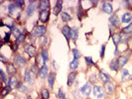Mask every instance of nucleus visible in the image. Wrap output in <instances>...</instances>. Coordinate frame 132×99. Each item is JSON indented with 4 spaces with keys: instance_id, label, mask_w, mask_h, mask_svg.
<instances>
[{
    "instance_id": "f257e3e1",
    "label": "nucleus",
    "mask_w": 132,
    "mask_h": 99,
    "mask_svg": "<svg viewBox=\"0 0 132 99\" xmlns=\"http://www.w3.org/2000/svg\"><path fill=\"white\" fill-rule=\"evenodd\" d=\"M92 94L94 95V97H96L97 99H102L104 97V91L102 86L100 85H94L92 87Z\"/></svg>"
},
{
    "instance_id": "f03ea898",
    "label": "nucleus",
    "mask_w": 132,
    "mask_h": 99,
    "mask_svg": "<svg viewBox=\"0 0 132 99\" xmlns=\"http://www.w3.org/2000/svg\"><path fill=\"white\" fill-rule=\"evenodd\" d=\"M47 32V28L45 26H36L33 30V35L36 36V37H44V35L46 34Z\"/></svg>"
},
{
    "instance_id": "7ed1b4c3",
    "label": "nucleus",
    "mask_w": 132,
    "mask_h": 99,
    "mask_svg": "<svg viewBox=\"0 0 132 99\" xmlns=\"http://www.w3.org/2000/svg\"><path fill=\"white\" fill-rule=\"evenodd\" d=\"M101 9L102 11L105 13V14H108V15H112L113 13V7H112V4L108 1H104L102 2V6H101Z\"/></svg>"
},
{
    "instance_id": "20e7f679",
    "label": "nucleus",
    "mask_w": 132,
    "mask_h": 99,
    "mask_svg": "<svg viewBox=\"0 0 132 99\" xmlns=\"http://www.w3.org/2000/svg\"><path fill=\"white\" fill-rule=\"evenodd\" d=\"M26 62H27V60L24 56H20V54L15 56V58H14V64H15L16 66H18L19 68H23V66L26 64Z\"/></svg>"
},
{
    "instance_id": "39448f33",
    "label": "nucleus",
    "mask_w": 132,
    "mask_h": 99,
    "mask_svg": "<svg viewBox=\"0 0 132 99\" xmlns=\"http://www.w3.org/2000/svg\"><path fill=\"white\" fill-rule=\"evenodd\" d=\"M49 74H50V72H49V66H48L47 64H43V66L40 68V72H39L40 78H41V79L48 78Z\"/></svg>"
},
{
    "instance_id": "423d86ee",
    "label": "nucleus",
    "mask_w": 132,
    "mask_h": 99,
    "mask_svg": "<svg viewBox=\"0 0 132 99\" xmlns=\"http://www.w3.org/2000/svg\"><path fill=\"white\" fill-rule=\"evenodd\" d=\"M50 17V12L49 10H45V11H40L39 12V20L42 23H47Z\"/></svg>"
},
{
    "instance_id": "0eeeda50",
    "label": "nucleus",
    "mask_w": 132,
    "mask_h": 99,
    "mask_svg": "<svg viewBox=\"0 0 132 99\" xmlns=\"http://www.w3.org/2000/svg\"><path fill=\"white\" fill-rule=\"evenodd\" d=\"M62 34L65 36L66 40L69 42V40L71 39V34H72V28L69 25H65L62 28Z\"/></svg>"
},
{
    "instance_id": "6e6552de",
    "label": "nucleus",
    "mask_w": 132,
    "mask_h": 99,
    "mask_svg": "<svg viewBox=\"0 0 132 99\" xmlns=\"http://www.w3.org/2000/svg\"><path fill=\"white\" fill-rule=\"evenodd\" d=\"M78 72H71L69 75H68V81H67V84H68V86L69 87H71L73 84H74V82H75V80H76V78H77V76H78Z\"/></svg>"
},
{
    "instance_id": "1a4fd4ad",
    "label": "nucleus",
    "mask_w": 132,
    "mask_h": 99,
    "mask_svg": "<svg viewBox=\"0 0 132 99\" xmlns=\"http://www.w3.org/2000/svg\"><path fill=\"white\" fill-rule=\"evenodd\" d=\"M62 9H63V1L59 0L56 2L55 6H54V9H53V13L55 16H58L59 14L62 13Z\"/></svg>"
},
{
    "instance_id": "9d476101",
    "label": "nucleus",
    "mask_w": 132,
    "mask_h": 99,
    "mask_svg": "<svg viewBox=\"0 0 132 99\" xmlns=\"http://www.w3.org/2000/svg\"><path fill=\"white\" fill-rule=\"evenodd\" d=\"M108 21H109V23H110V24L112 25L113 27H115V28H118V27L120 26L119 18H118V16H117L116 14H112V15L109 17Z\"/></svg>"
},
{
    "instance_id": "9b49d317",
    "label": "nucleus",
    "mask_w": 132,
    "mask_h": 99,
    "mask_svg": "<svg viewBox=\"0 0 132 99\" xmlns=\"http://www.w3.org/2000/svg\"><path fill=\"white\" fill-rule=\"evenodd\" d=\"M91 86L89 85V83H85L82 87H80V92L82 95H85V96H89V94L91 93Z\"/></svg>"
},
{
    "instance_id": "f8f14e48",
    "label": "nucleus",
    "mask_w": 132,
    "mask_h": 99,
    "mask_svg": "<svg viewBox=\"0 0 132 99\" xmlns=\"http://www.w3.org/2000/svg\"><path fill=\"white\" fill-rule=\"evenodd\" d=\"M56 77H57V74L54 72H51L48 75V85H49L50 89H53L55 81H56Z\"/></svg>"
},
{
    "instance_id": "ddd939ff",
    "label": "nucleus",
    "mask_w": 132,
    "mask_h": 99,
    "mask_svg": "<svg viewBox=\"0 0 132 99\" xmlns=\"http://www.w3.org/2000/svg\"><path fill=\"white\" fill-rule=\"evenodd\" d=\"M114 84L111 82V81H109V82H107L104 84V90H105L106 94H108V95H112L113 93H114Z\"/></svg>"
},
{
    "instance_id": "4468645a",
    "label": "nucleus",
    "mask_w": 132,
    "mask_h": 99,
    "mask_svg": "<svg viewBox=\"0 0 132 99\" xmlns=\"http://www.w3.org/2000/svg\"><path fill=\"white\" fill-rule=\"evenodd\" d=\"M24 50H25V52L28 54L30 56H36V52H37L36 48H35L33 45H27V46H25Z\"/></svg>"
},
{
    "instance_id": "2eb2a0df",
    "label": "nucleus",
    "mask_w": 132,
    "mask_h": 99,
    "mask_svg": "<svg viewBox=\"0 0 132 99\" xmlns=\"http://www.w3.org/2000/svg\"><path fill=\"white\" fill-rule=\"evenodd\" d=\"M35 1H29V5L27 6L26 8V12H27V15L30 17V16H32L33 15V13H34V11H35V8H36V6H35Z\"/></svg>"
},
{
    "instance_id": "dca6fc26",
    "label": "nucleus",
    "mask_w": 132,
    "mask_h": 99,
    "mask_svg": "<svg viewBox=\"0 0 132 99\" xmlns=\"http://www.w3.org/2000/svg\"><path fill=\"white\" fill-rule=\"evenodd\" d=\"M24 81L29 84H33V82H34L30 70H25V72H24Z\"/></svg>"
},
{
    "instance_id": "f3484780",
    "label": "nucleus",
    "mask_w": 132,
    "mask_h": 99,
    "mask_svg": "<svg viewBox=\"0 0 132 99\" xmlns=\"http://www.w3.org/2000/svg\"><path fill=\"white\" fill-rule=\"evenodd\" d=\"M18 84H19V81H18V79H17V77H16L15 75H14V76H11V77L9 78L8 85H9L11 88H17Z\"/></svg>"
},
{
    "instance_id": "a211bd4d",
    "label": "nucleus",
    "mask_w": 132,
    "mask_h": 99,
    "mask_svg": "<svg viewBox=\"0 0 132 99\" xmlns=\"http://www.w3.org/2000/svg\"><path fill=\"white\" fill-rule=\"evenodd\" d=\"M49 5H50V2L49 1H46V0H42L39 2V10L40 11H45V10H49Z\"/></svg>"
},
{
    "instance_id": "6ab92c4d",
    "label": "nucleus",
    "mask_w": 132,
    "mask_h": 99,
    "mask_svg": "<svg viewBox=\"0 0 132 99\" xmlns=\"http://www.w3.org/2000/svg\"><path fill=\"white\" fill-rule=\"evenodd\" d=\"M98 77H99V79H100V80H101L104 84L110 81V75H109V74H107L106 72H102V70L99 72Z\"/></svg>"
},
{
    "instance_id": "aec40b11",
    "label": "nucleus",
    "mask_w": 132,
    "mask_h": 99,
    "mask_svg": "<svg viewBox=\"0 0 132 99\" xmlns=\"http://www.w3.org/2000/svg\"><path fill=\"white\" fill-rule=\"evenodd\" d=\"M6 70H7V74L12 75V76H14V74L17 72V70L13 64H6Z\"/></svg>"
},
{
    "instance_id": "412c9836",
    "label": "nucleus",
    "mask_w": 132,
    "mask_h": 99,
    "mask_svg": "<svg viewBox=\"0 0 132 99\" xmlns=\"http://www.w3.org/2000/svg\"><path fill=\"white\" fill-rule=\"evenodd\" d=\"M132 21V14L129 12H126L122 15V18H121V23H124V24H127L129 22Z\"/></svg>"
},
{
    "instance_id": "4be33fe9",
    "label": "nucleus",
    "mask_w": 132,
    "mask_h": 99,
    "mask_svg": "<svg viewBox=\"0 0 132 99\" xmlns=\"http://www.w3.org/2000/svg\"><path fill=\"white\" fill-rule=\"evenodd\" d=\"M78 38H79V29H78L77 27H73V28H72L71 39H72V41H73L74 43H76L77 40H78Z\"/></svg>"
},
{
    "instance_id": "5701e85b",
    "label": "nucleus",
    "mask_w": 132,
    "mask_h": 99,
    "mask_svg": "<svg viewBox=\"0 0 132 99\" xmlns=\"http://www.w3.org/2000/svg\"><path fill=\"white\" fill-rule=\"evenodd\" d=\"M117 62H118L119 68H123L128 62V58L126 56H119L117 58Z\"/></svg>"
},
{
    "instance_id": "b1692460",
    "label": "nucleus",
    "mask_w": 132,
    "mask_h": 99,
    "mask_svg": "<svg viewBox=\"0 0 132 99\" xmlns=\"http://www.w3.org/2000/svg\"><path fill=\"white\" fill-rule=\"evenodd\" d=\"M109 68L110 70H114V72H118L119 70V64H118V62H117V58H113L110 60L109 62Z\"/></svg>"
},
{
    "instance_id": "393cba45",
    "label": "nucleus",
    "mask_w": 132,
    "mask_h": 99,
    "mask_svg": "<svg viewBox=\"0 0 132 99\" xmlns=\"http://www.w3.org/2000/svg\"><path fill=\"white\" fill-rule=\"evenodd\" d=\"M41 56L43 58L44 64H46V62H49V50L47 49H42V50H41Z\"/></svg>"
},
{
    "instance_id": "a878e982",
    "label": "nucleus",
    "mask_w": 132,
    "mask_h": 99,
    "mask_svg": "<svg viewBox=\"0 0 132 99\" xmlns=\"http://www.w3.org/2000/svg\"><path fill=\"white\" fill-rule=\"evenodd\" d=\"M130 74H129V72H128V70H126V68H123L122 70V75H121V80L122 81H127V80H129L130 79Z\"/></svg>"
},
{
    "instance_id": "bb28decb",
    "label": "nucleus",
    "mask_w": 132,
    "mask_h": 99,
    "mask_svg": "<svg viewBox=\"0 0 132 99\" xmlns=\"http://www.w3.org/2000/svg\"><path fill=\"white\" fill-rule=\"evenodd\" d=\"M61 19H62L64 22H70V21L73 19V17H72L68 12H62V13H61Z\"/></svg>"
},
{
    "instance_id": "cd10ccee",
    "label": "nucleus",
    "mask_w": 132,
    "mask_h": 99,
    "mask_svg": "<svg viewBox=\"0 0 132 99\" xmlns=\"http://www.w3.org/2000/svg\"><path fill=\"white\" fill-rule=\"evenodd\" d=\"M69 66H70V70H72L73 72H75V70L78 68V66H79V60L74 58L73 60H71Z\"/></svg>"
},
{
    "instance_id": "c85d7f7f",
    "label": "nucleus",
    "mask_w": 132,
    "mask_h": 99,
    "mask_svg": "<svg viewBox=\"0 0 132 99\" xmlns=\"http://www.w3.org/2000/svg\"><path fill=\"white\" fill-rule=\"evenodd\" d=\"M73 96L75 99H82V94L80 92V89L77 88V89L73 90Z\"/></svg>"
},
{
    "instance_id": "c756f323",
    "label": "nucleus",
    "mask_w": 132,
    "mask_h": 99,
    "mask_svg": "<svg viewBox=\"0 0 132 99\" xmlns=\"http://www.w3.org/2000/svg\"><path fill=\"white\" fill-rule=\"evenodd\" d=\"M41 96H42V99H49L50 98V90H48L47 88L42 89Z\"/></svg>"
},
{
    "instance_id": "7c9ffc66",
    "label": "nucleus",
    "mask_w": 132,
    "mask_h": 99,
    "mask_svg": "<svg viewBox=\"0 0 132 99\" xmlns=\"http://www.w3.org/2000/svg\"><path fill=\"white\" fill-rule=\"evenodd\" d=\"M112 41H113L114 46L117 48L118 44L120 43V35H119V34H114V35L112 36Z\"/></svg>"
},
{
    "instance_id": "2f4dec72",
    "label": "nucleus",
    "mask_w": 132,
    "mask_h": 99,
    "mask_svg": "<svg viewBox=\"0 0 132 99\" xmlns=\"http://www.w3.org/2000/svg\"><path fill=\"white\" fill-rule=\"evenodd\" d=\"M11 90H12V88L9 86V85H6V86H4L3 87V89H2V97H5L7 94H9L10 92H11Z\"/></svg>"
},
{
    "instance_id": "473e14b6",
    "label": "nucleus",
    "mask_w": 132,
    "mask_h": 99,
    "mask_svg": "<svg viewBox=\"0 0 132 99\" xmlns=\"http://www.w3.org/2000/svg\"><path fill=\"white\" fill-rule=\"evenodd\" d=\"M72 54H73L74 58H76V60H79V58H80V56H81V54H80L79 50H78V49H73L72 50Z\"/></svg>"
},
{
    "instance_id": "72a5a7b5",
    "label": "nucleus",
    "mask_w": 132,
    "mask_h": 99,
    "mask_svg": "<svg viewBox=\"0 0 132 99\" xmlns=\"http://www.w3.org/2000/svg\"><path fill=\"white\" fill-rule=\"evenodd\" d=\"M30 70L35 74V75H39V72H40V68H38V66H37V64H33V66H31Z\"/></svg>"
},
{
    "instance_id": "f704fd0d",
    "label": "nucleus",
    "mask_w": 132,
    "mask_h": 99,
    "mask_svg": "<svg viewBox=\"0 0 132 99\" xmlns=\"http://www.w3.org/2000/svg\"><path fill=\"white\" fill-rule=\"evenodd\" d=\"M58 98L59 99H66V92L65 90L61 87L59 88V91H58Z\"/></svg>"
},
{
    "instance_id": "c9c22d12",
    "label": "nucleus",
    "mask_w": 132,
    "mask_h": 99,
    "mask_svg": "<svg viewBox=\"0 0 132 99\" xmlns=\"http://www.w3.org/2000/svg\"><path fill=\"white\" fill-rule=\"evenodd\" d=\"M84 60H85L86 64H87V66H92L95 64V62L92 60V58H91L90 56H85V58H84Z\"/></svg>"
},
{
    "instance_id": "e433bc0d",
    "label": "nucleus",
    "mask_w": 132,
    "mask_h": 99,
    "mask_svg": "<svg viewBox=\"0 0 132 99\" xmlns=\"http://www.w3.org/2000/svg\"><path fill=\"white\" fill-rule=\"evenodd\" d=\"M12 34H13V36L16 38V39H18L22 34H21V31L18 29V28H14L13 30H12Z\"/></svg>"
},
{
    "instance_id": "4c0bfd02",
    "label": "nucleus",
    "mask_w": 132,
    "mask_h": 99,
    "mask_svg": "<svg viewBox=\"0 0 132 99\" xmlns=\"http://www.w3.org/2000/svg\"><path fill=\"white\" fill-rule=\"evenodd\" d=\"M15 9H16V5L14 4V3H10L9 5H8V12H9V14H13L14 12H15Z\"/></svg>"
},
{
    "instance_id": "58836bf2",
    "label": "nucleus",
    "mask_w": 132,
    "mask_h": 99,
    "mask_svg": "<svg viewBox=\"0 0 132 99\" xmlns=\"http://www.w3.org/2000/svg\"><path fill=\"white\" fill-rule=\"evenodd\" d=\"M120 35V43H126L128 41V35L125 33H121Z\"/></svg>"
},
{
    "instance_id": "ea45409f",
    "label": "nucleus",
    "mask_w": 132,
    "mask_h": 99,
    "mask_svg": "<svg viewBox=\"0 0 132 99\" xmlns=\"http://www.w3.org/2000/svg\"><path fill=\"white\" fill-rule=\"evenodd\" d=\"M97 75L96 74H91L90 76H89V78H88V80H89V83H92V84H95L96 82H97Z\"/></svg>"
},
{
    "instance_id": "a19ab883",
    "label": "nucleus",
    "mask_w": 132,
    "mask_h": 99,
    "mask_svg": "<svg viewBox=\"0 0 132 99\" xmlns=\"http://www.w3.org/2000/svg\"><path fill=\"white\" fill-rule=\"evenodd\" d=\"M123 33H125V34H127V35L132 34V23H130L128 26H126V27L123 29Z\"/></svg>"
},
{
    "instance_id": "79ce46f5",
    "label": "nucleus",
    "mask_w": 132,
    "mask_h": 99,
    "mask_svg": "<svg viewBox=\"0 0 132 99\" xmlns=\"http://www.w3.org/2000/svg\"><path fill=\"white\" fill-rule=\"evenodd\" d=\"M25 40H26V36L25 35H21L18 39H16V44H18V45H20V44H23L24 42H25Z\"/></svg>"
},
{
    "instance_id": "37998d69",
    "label": "nucleus",
    "mask_w": 132,
    "mask_h": 99,
    "mask_svg": "<svg viewBox=\"0 0 132 99\" xmlns=\"http://www.w3.org/2000/svg\"><path fill=\"white\" fill-rule=\"evenodd\" d=\"M0 74H1V78H2V81H3L4 83H7V84H8V81H9V79H7V76H6L5 72H3V70H0Z\"/></svg>"
},
{
    "instance_id": "c03bdc74",
    "label": "nucleus",
    "mask_w": 132,
    "mask_h": 99,
    "mask_svg": "<svg viewBox=\"0 0 132 99\" xmlns=\"http://www.w3.org/2000/svg\"><path fill=\"white\" fill-rule=\"evenodd\" d=\"M14 4L16 5V7L22 8V7L25 5V2H24V1H22V0H16V1H14Z\"/></svg>"
},
{
    "instance_id": "a18cd8bd",
    "label": "nucleus",
    "mask_w": 132,
    "mask_h": 99,
    "mask_svg": "<svg viewBox=\"0 0 132 99\" xmlns=\"http://www.w3.org/2000/svg\"><path fill=\"white\" fill-rule=\"evenodd\" d=\"M82 15H83V10H82V7H81V5L79 4V11H78V18L79 19H81V17H82Z\"/></svg>"
},
{
    "instance_id": "49530a36",
    "label": "nucleus",
    "mask_w": 132,
    "mask_h": 99,
    "mask_svg": "<svg viewBox=\"0 0 132 99\" xmlns=\"http://www.w3.org/2000/svg\"><path fill=\"white\" fill-rule=\"evenodd\" d=\"M105 48H106L105 45H102L101 50H100V58H101L104 56V54H105Z\"/></svg>"
},
{
    "instance_id": "de8ad7c7",
    "label": "nucleus",
    "mask_w": 132,
    "mask_h": 99,
    "mask_svg": "<svg viewBox=\"0 0 132 99\" xmlns=\"http://www.w3.org/2000/svg\"><path fill=\"white\" fill-rule=\"evenodd\" d=\"M9 40H10V33H6V34H5V37H4V39H3V42H4V43H8Z\"/></svg>"
},
{
    "instance_id": "09e8293b",
    "label": "nucleus",
    "mask_w": 132,
    "mask_h": 99,
    "mask_svg": "<svg viewBox=\"0 0 132 99\" xmlns=\"http://www.w3.org/2000/svg\"><path fill=\"white\" fill-rule=\"evenodd\" d=\"M0 60H1V62H2V64H7L8 58H5V56L1 54H0Z\"/></svg>"
},
{
    "instance_id": "8fccbe9b",
    "label": "nucleus",
    "mask_w": 132,
    "mask_h": 99,
    "mask_svg": "<svg viewBox=\"0 0 132 99\" xmlns=\"http://www.w3.org/2000/svg\"><path fill=\"white\" fill-rule=\"evenodd\" d=\"M48 44V37H43V41H42V43H41V45H42V47H45L46 45Z\"/></svg>"
},
{
    "instance_id": "3c124183",
    "label": "nucleus",
    "mask_w": 132,
    "mask_h": 99,
    "mask_svg": "<svg viewBox=\"0 0 132 99\" xmlns=\"http://www.w3.org/2000/svg\"><path fill=\"white\" fill-rule=\"evenodd\" d=\"M52 64H53L54 68H55L56 70H59V66H58V64L56 62V60H53V62H52Z\"/></svg>"
},
{
    "instance_id": "603ef678",
    "label": "nucleus",
    "mask_w": 132,
    "mask_h": 99,
    "mask_svg": "<svg viewBox=\"0 0 132 99\" xmlns=\"http://www.w3.org/2000/svg\"><path fill=\"white\" fill-rule=\"evenodd\" d=\"M11 49L13 50H16L18 49V44H16V45H12V46H11Z\"/></svg>"
},
{
    "instance_id": "864d4df0",
    "label": "nucleus",
    "mask_w": 132,
    "mask_h": 99,
    "mask_svg": "<svg viewBox=\"0 0 132 99\" xmlns=\"http://www.w3.org/2000/svg\"><path fill=\"white\" fill-rule=\"evenodd\" d=\"M114 54H115V56H118V54H119V50H118V49H117V48L115 49V52H114Z\"/></svg>"
},
{
    "instance_id": "5fc2aeb1",
    "label": "nucleus",
    "mask_w": 132,
    "mask_h": 99,
    "mask_svg": "<svg viewBox=\"0 0 132 99\" xmlns=\"http://www.w3.org/2000/svg\"><path fill=\"white\" fill-rule=\"evenodd\" d=\"M86 99H90V98H89V97H86Z\"/></svg>"
}]
</instances>
